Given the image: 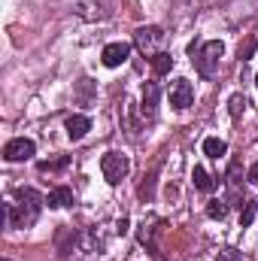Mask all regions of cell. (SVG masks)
I'll list each match as a JSON object with an SVG mask.
<instances>
[{"label": "cell", "mask_w": 258, "mask_h": 261, "mask_svg": "<svg viewBox=\"0 0 258 261\" xmlns=\"http://www.w3.org/2000/svg\"><path fill=\"white\" fill-rule=\"evenodd\" d=\"M18 203H6V225L9 228H31L37 219H40V210L46 203V197H40V192L34 189H18L15 192Z\"/></svg>", "instance_id": "1"}, {"label": "cell", "mask_w": 258, "mask_h": 261, "mask_svg": "<svg viewBox=\"0 0 258 261\" xmlns=\"http://www.w3.org/2000/svg\"><path fill=\"white\" fill-rule=\"evenodd\" d=\"M225 55V46L219 43V40H210V43H203L200 49H194L192 46V61L197 67V73L203 76V79H213L216 73H219V58Z\"/></svg>", "instance_id": "2"}, {"label": "cell", "mask_w": 258, "mask_h": 261, "mask_svg": "<svg viewBox=\"0 0 258 261\" xmlns=\"http://www.w3.org/2000/svg\"><path fill=\"white\" fill-rule=\"evenodd\" d=\"M100 170H104V179H107L110 186H119L131 170L128 155H122V152H107V155L100 158Z\"/></svg>", "instance_id": "3"}, {"label": "cell", "mask_w": 258, "mask_h": 261, "mask_svg": "<svg viewBox=\"0 0 258 261\" xmlns=\"http://www.w3.org/2000/svg\"><path fill=\"white\" fill-rule=\"evenodd\" d=\"M164 40V34H161V28H137V34H134V43H137V49L143 52V55H158V43Z\"/></svg>", "instance_id": "4"}, {"label": "cell", "mask_w": 258, "mask_h": 261, "mask_svg": "<svg viewBox=\"0 0 258 261\" xmlns=\"http://www.w3.org/2000/svg\"><path fill=\"white\" fill-rule=\"evenodd\" d=\"M34 152H37V146L28 137H15V140H9L3 146V158L6 161H28V158H34Z\"/></svg>", "instance_id": "5"}, {"label": "cell", "mask_w": 258, "mask_h": 261, "mask_svg": "<svg viewBox=\"0 0 258 261\" xmlns=\"http://www.w3.org/2000/svg\"><path fill=\"white\" fill-rule=\"evenodd\" d=\"M194 100V88L189 79H173L170 82V107L173 110H189Z\"/></svg>", "instance_id": "6"}, {"label": "cell", "mask_w": 258, "mask_h": 261, "mask_svg": "<svg viewBox=\"0 0 258 261\" xmlns=\"http://www.w3.org/2000/svg\"><path fill=\"white\" fill-rule=\"evenodd\" d=\"M128 55H131V43H110V46H104L100 61H104V67H122L128 61Z\"/></svg>", "instance_id": "7"}, {"label": "cell", "mask_w": 258, "mask_h": 261, "mask_svg": "<svg viewBox=\"0 0 258 261\" xmlns=\"http://www.w3.org/2000/svg\"><path fill=\"white\" fill-rule=\"evenodd\" d=\"M158 97H161L158 82H146V85H143V116H146V119H152V116H155Z\"/></svg>", "instance_id": "8"}, {"label": "cell", "mask_w": 258, "mask_h": 261, "mask_svg": "<svg viewBox=\"0 0 258 261\" xmlns=\"http://www.w3.org/2000/svg\"><path fill=\"white\" fill-rule=\"evenodd\" d=\"M64 128H67V137H70V140H82V137L91 130V119H88V116H70Z\"/></svg>", "instance_id": "9"}, {"label": "cell", "mask_w": 258, "mask_h": 261, "mask_svg": "<svg viewBox=\"0 0 258 261\" xmlns=\"http://www.w3.org/2000/svg\"><path fill=\"white\" fill-rule=\"evenodd\" d=\"M73 200H76V195H73V189H67V186L52 189V192H49V197H46V203H49L52 210H64V206H70Z\"/></svg>", "instance_id": "10"}, {"label": "cell", "mask_w": 258, "mask_h": 261, "mask_svg": "<svg viewBox=\"0 0 258 261\" xmlns=\"http://www.w3.org/2000/svg\"><path fill=\"white\" fill-rule=\"evenodd\" d=\"M192 179H194V189H197V192H213V189H216V179H213V176L207 173V167H200V164L194 167Z\"/></svg>", "instance_id": "11"}, {"label": "cell", "mask_w": 258, "mask_h": 261, "mask_svg": "<svg viewBox=\"0 0 258 261\" xmlns=\"http://www.w3.org/2000/svg\"><path fill=\"white\" fill-rule=\"evenodd\" d=\"M170 70H173V55H170V52L152 55V73H155V76H164V73H170Z\"/></svg>", "instance_id": "12"}, {"label": "cell", "mask_w": 258, "mask_h": 261, "mask_svg": "<svg viewBox=\"0 0 258 261\" xmlns=\"http://www.w3.org/2000/svg\"><path fill=\"white\" fill-rule=\"evenodd\" d=\"M203 152H207L210 158H222V155L228 152V146H225V140H219V137H207V140H203Z\"/></svg>", "instance_id": "13"}, {"label": "cell", "mask_w": 258, "mask_h": 261, "mask_svg": "<svg viewBox=\"0 0 258 261\" xmlns=\"http://www.w3.org/2000/svg\"><path fill=\"white\" fill-rule=\"evenodd\" d=\"M70 164V158L61 155V158H52V161H40V173H55V170H64Z\"/></svg>", "instance_id": "14"}, {"label": "cell", "mask_w": 258, "mask_h": 261, "mask_svg": "<svg viewBox=\"0 0 258 261\" xmlns=\"http://www.w3.org/2000/svg\"><path fill=\"white\" fill-rule=\"evenodd\" d=\"M207 216L222 222V219L228 216V203H225V200H210V203H207Z\"/></svg>", "instance_id": "15"}, {"label": "cell", "mask_w": 258, "mask_h": 261, "mask_svg": "<svg viewBox=\"0 0 258 261\" xmlns=\"http://www.w3.org/2000/svg\"><path fill=\"white\" fill-rule=\"evenodd\" d=\"M255 210H258L255 200H243V213H240V225H243V228H249V225H252V219H255Z\"/></svg>", "instance_id": "16"}, {"label": "cell", "mask_w": 258, "mask_h": 261, "mask_svg": "<svg viewBox=\"0 0 258 261\" xmlns=\"http://www.w3.org/2000/svg\"><path fill=\"white\" fill-rule=\"evenodd\" d=\"M255 46H258L255 37H252V40H246V43H240V52H237V55H240V61H249V58H252V52H255Z\"/></svg>", "instance_id": "17"}, {"label": "cell", "mask_w": 258, "mask_h": 261, "mask_svg": "<svg viewBox=\"0 0 258 261\" xmlns=\"http://www.w3.org/2000/svg\"><path fill=\"white\" fill-rule=\"evenodd\" d=\"M243 107H246V97H240V94H234V97H231V116H234V119H237V116H240V110H243Z\"/></svg>", "instance_id": "18"}, {"label": "cell", "mask_w": 258, "mask_h": 261, "mask_svg": "<svg viewBox=\"0 0 258 261\" xmlns=\"http://www.w3.org/2000/svg\"><path fill=\"white\" fill-rule=\"evenodd\" d=\"M216 261H243V258H240V252H237V249H222Z\"/></svg>", "instance_id": "19"}, {"label": "cell", "mask_w": 258, "mask_h": 261, "mask_svg": "<svg viewBox=\"0 0 258 261\" xmlns=\"http://www.w3.org/2000/svg\"><path fill=\"white\" fill-rule=\"evenodd\" d=\"M246 179H249L252 186H258V161L252 164V167H249V173H246Z\"/></svg>", "instance_id": "20"}, {"label": "cell", "mask_w": 258, "mask_h": 261, "mask_svg": "<svg viewBox=\"0 0 258 261\" xmlns=\"http://www.w3.org/2000/svg\"><path fill=\"white\" fill-rule=\"evenodd\" d=\"M255 85H258V76H255Z\"/></svg>", "instance_id": "21"}, {"label": "cell", "mask_w": 258, "mask_h": 261, "mask_svg": "<svg viewBox=\"0 0 258 261\" xmlns=\"http://www.w3.org/2000/svg\"><path fill=\"white\" fill-rule=\"evenodd\" d=\"M3 261H6V258H3Z\"/></svg>", "instance_id": "22"}]
</instances>
